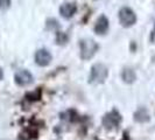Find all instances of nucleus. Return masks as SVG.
Here are the masks:
<instances>
[{
    "instance_id": "f257e3e1",
    "label": "nucleus",
    "mask_w": 155,
    "mask_h": 140,
    "mask_svg": "<svg viewBox=\"0 0 155 140\" xmlns=\"http://www.w3.org/2000/svg\"><path fill=\"white\" fill-rule=\"evenodd\" d=\"M98 50V45L91 39H84L81 41V57L83 60L91 58Z\"/></svg>"
},
{
    "instance_id": "f03ea898",
    "label": "nucleus",
    "mask_w": 155,
    "mask_h": 140,
    "mask_svg": "<svg viewBox=\"0 0 155 140\" xmlns=\"http://www.w3.org/2000/svg\"><path fill=\"white\" fill-rule=\"evenodd\" d=\"M107 77V68L104 64H94L90 74L91 83H103Z\"/></svg>"
},
{
    "instance_id": "7ed1b4c3",
    "label": "nucleus",
    "mask_w": 155,
    "mask_h": 140,
    "mask_svg": "<svg viewBox=\"0 0 155 140\" xmlns=\"http://www.w3.org/2000/svg\"><path fill=\"white\" fill-rule=\"evenodd\" d=\"M119 21L124 27H131L137 21V15L130 7H123L119 11Z\"/></svg>"
},
{
    "instance_id": "20e7f679",
    "label": "nucleus",
    "mask_w": 155,
    "mask_h": 140,
    "mask_svg": "<svg viewBox=\"0 0 155 140\" xmlns=\"http://www.w3.org/2000/svg\"><path fill=\"white\" fill-rule=\"evenodd\" d=\"M120 120H121L120 115L118 112H116V111H113V112H111V113H109V115H106V116L104 117L103 124H104V126L106 128H114V127H117L119 125Z\"/></svg>"
},
{
    "instance_id": "39448f33",
    "label": "nucleus",
    "mask_w": 155,
    "mask_h": 140,
    "mask_svg": "<svg viewBox=\"0 0 155 140\" xmlns=\"http://www.w3.org/2000/svg\"><path fill=\"white\" fill-rule=\"evenodd\" d=\"M51 61V55L47 49H40L35 54V62L41 67H46Z\"/></svg>"
},
{
    "instance_id": "423d86ee",
    "label": "nucleus",
    "mask_w": 155,
    "mask_h": 140,
    "mask_svg": "<svg viewBox=\"0 0 155 140\" xmlns=\"http://www.w3.org/2000/svg\"><path fill=\"white\" fill-rule=\"evenodd\" d=\"M15 82L19 85H28L33 82V76L27 70H20L15 74Z\"/></svg>"
},
{
    "instance_id": "0eeeda50",
    "label": "nucleus",
    "mask_w": 155,
    "mask_h": 140,
    "mask_svg": "<svg viewBox=\"0 0 155 140\" xmlns=\"http://www.w3.org/2000/svg\"><path fill=\"white\" fill-rule=\"evenodd\" d=\"M76 11H77V6L75 2H64L60 7V13L65 19H69L71 16H74Z\"/></svg>"
},
{
    "instance_id": "6e6552de",
    "label": "nucleus",
    "mask_w": 155,
    "mask_h": 140,
    "mask_svg": "<svg viewBox=\"0 0 155 140\" xmlns=\"http://www.w3.org/2000/svg\"><path fill=\"white\" fill-rule=\"evenodd\" d=\"M109 29V20L106 19V16H101L97 22H96V26H94V32L97 34H101V35H104Z\"/></svg>"
},
{
    "instance_id": "1a4fd4ad",
    "label": "nucleus",
    "mask_w": 155,
    "mask_h": 140,
    "mask_svg": "<svg viewBox=\"0 0 155 140\" xmlns=\"http://www.w3.org/2000/svg\"><path fill=\"white\" fill-rule=\"evenodd\" d=\"M134 118L137 122H140V123H143V122H147L149 119V116H148V112L145 109H140L139 111L135 112L134 115Z\"/></svg>"
},
{
    "instance_id": "9d476101",
    "label": "nucleus",
    "mask_w": 155,
    "mask_h": 140,
    "mask_svg": "<svg viewBox=\"0 0 155 140\" xmlns=\"http://www.w3.org/2000/svg\"><path fill=\"white\" fill-rule=\"evenodd\" d=\"M123 78H124L125 82H128V83H132L133 81L135 79V74L134 71L131 69H125L123 72Z\"/></svg>"
},
{
    "instance_id": "9b49d317",
    "label": "nucleus",
    "mask_w": 155,
    "mask_h": 140,
    "mask_svg": "<svg viewBox=\"0 0 155 140\" xmlns=\"http://www.w3.org/2000/svg\"><path fill=\"white\" fill-rule=\"evenodd\" d=\"M11 5V0H0V9H6Z\"/></svg>"
},
{
    "instance_id": "f8f14e48",
    "label": "nucleus",
    "mask_w": 155,
    "mask_h": 140,
    "mask_svg": "<svg viewBox=\"0 0 155 140\" xmlns=\"http://www.w3.org/2000/svg\"><path fill=\"white\" fill-rule=\"evenodd\" d=\"M150 40H152L153 42H155V29L153 31V33H152V36H150Z\"/></svg>"
},
{
    "instance_id": "ddd939ff",
    "label": "nucleus",
    "mask_w": 155,
    "mask_h": 140,
    "mask_svg": "<svg viewBox=\"0 0 155 140\" xmlns=\"http://www.w3.org/2000/svg\"><path fill=\"white\" fill-rule=\"evenodd\" d=\"M2 76H4V72H2V70L0 69V79L2 78Z\"/></svg>"
}]
</instances>
